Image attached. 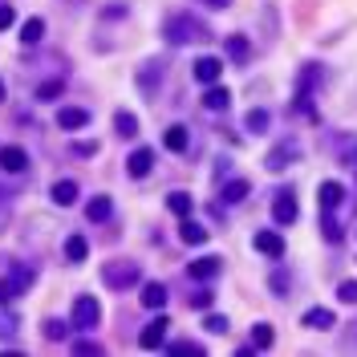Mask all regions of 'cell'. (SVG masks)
Instances as JSON below:
<instances>
[{"label": "cell", "mask_w": 357, "mask_h": 357, "mask_svg": "<svg viewBox=\"0 0 357 357\" xmlns=\"http://www.w3.org/2000/svg\"><path fill=\"white\" fill-rule=\"evenodd\" d=\"M167 41L171 45H199V41H211V29L199 21V16H191V12H175L171 21H167Z\"/></svg>", "instance_id": "obj_1"}, {"label": "cell", "mask_w": 357, "mask_h": 357, "mask_svg": "<svg viewBox=\"0 0 357 357\" xmlns=\"http://www.w3.org/2000/svg\"><path fill=\"white\" fill-rule=\"evenodd\" d=\"M102 280L110 284V288H130V284H138V264H106L102 268Z\"/></svg>", "instance_id": "obj_2"}, {"label": "cell", "mask_w": 357, "mask_h": 357, "mask_svg": "<svg viewBox=\"0 0 357 357\" xmlns=\"http://www.w3.org/2000/svg\"><path fill=\"white\" fill-rule=\"evenodd\" d=\"M297 216H301L297 195H292V191H280V195L272 199V220L280 223V227H288V223H297Z\"/></svg>", "instance_id": "obj_3"}, {"label": "cell", "mask_w": 357, "mask_h": 357, "mask_svg": "<svg viewBox=\"0 0 357 357\" xmlns=\"http://www.w3.org/2000/svg\"><path fill=\"white\" fill-rule=\"evenodd\" d=\"M97 321H102L97 301H93V297H78V301H73V325H78V329H93Z\"/></svg>", "instance_id": "obj_4"}, {"label": "cell", "mask_w": 357, "mask_h": 357, "mask_svg": "<svg viewBox=\"0 0 357 357\" xmlns=\"http://www.w3.org/2000/svg\"><path fill=\"white\" fill-rule=\"evenodd\" d=\"M167 329H171V321H167V316H154V321L142 329L138 345H142V349H163V337H167Z\"/></svg>", "instance_id": "obj_5"}, {"label": "cell", "mask_w": 357, "mask_h": 357, "mask_svg": "<svg viewBox=\"0 0 357 357\" xmlns=\"http://www.w3.org/2000/svg\"><path fill=\"white\" fill-rule=\"evenodd\" d=\"M252 248H256L260 256H272V260H280V256H284V235H280V231H256Z\"/></svg>", "instance_id": "obj_6"}, {"label": "cell", "mask_w": 357, "mask_h": 357, "mask_svg": "<svg viewBox=\"0 0 357 357\" xmlns=\"http://www.w3.org/2000/svg\"><path fill=\"white\" fill-rule=\"evenodd\" d=\"M223 49H227V57H231L235 65H248V61H252V41H248L244 33H231V37H223Z\"/></svg>", "instance_id": "obj_7"}, {"label": "cell", "mask_w": 357, "mask_h": 357, "mask_svg": "<svg viewBox=\"0 0 357 357\" xmlns=\"http://www.w3.org/2000/svg\"><path fill=\"white\" fill-rule=\"evenodd\" d=\"M126 171H130L134 178H146L154 171V150H150V146H138L130 159H126Z\"/></svg>", "instance_id": "obj_8"}, {"label": "cell", "mask_w": 357, "mask_h": 357, "mask_svg": "<svg viewBox=\"0 0 357 357\" xmlns=\"http://www.w3.org/2000/svg\"><path fill=\"white\" fill-rule=\"evenodd\" d=\"M191 69H195V78H199L203 86H211V82H220V73H223V61H220V57H199V61H195Z\"/></svg>", "instance_id": "obj_9"}, {"label": "cell", "mask_w": 357, "mask_h": 357, "mask_svg": "<svg viewBox=\"0 0 357 357\" xmlns=\"http://www.w3.org/2000/svg\"><path fill=\"white\" fill-rule=\"evenodd\" d=\"M89 122V110H82V106H65V110H57V126L61 130H82Z\"/></svg>", "instance_id": "obj_10"}, {"label": "cell", "mask_w": 357, "mask_h": 357, "mask_svg": "<svg viewBox=\"0 0 357 357\" xmlns=\"http://www.w3.org/2000/svg\"><path fill=\"white\" fill-rule=\"evenodd\" d=\"M220 268H223L220 256H199V260H191L187 272H191L195 280H216V276H220Z\"/></svg>", "instance_id": "obj_11"}, {"label": "cell", "mask_w": 357, "mask_h": 357, "mask_svg": "<svg viewBox=\"0 0 357 357\" xmlns=\"http://www.w3.org/2000/svg\"><path fill=\"white\" fill-rule=\"evenodd\" d=\"M159 82H163V61H146L142 73H138V89H142V93H154Z\"/></svg>", "instance_id": "obj_12"}, {"label": "cell", "mask_w": 357, "mask_h": 357, "mask_svg": "<svg viewBox=\"0 0 357 357\" xmlns=\"http://www.w3.org/2000/svg\"><path fill=\"white\" fill-rule=\"evenodd\" d=\"M178 240L183 244H191V248H199V244H207V227L203 223H195L191 216L183 220V227H178Z\"/></svg>", "instance_id": "obj_13"}, {"label": "cell", "mask_w": 357, "mask_h": 357, "mask_svg": "<svg viewBox=\"0 0 357 357\" xmlns=\"http://www.w3.org/2000/svg\"><path fill=\"white\" fill-rule=\"evenodd\" d=\"M301 321H305V329H333V325H337L333 309H321V305H312V309L305 312Z\"/></svg>", "instance_id": "obj_14"}, {"label": "cell", "mask_w": 357, "mask_h": 357, "mask_svg": "<svg viewBox=\"0 0 357 357\" xmlns=\"http://www.w3.org/2000/svg\"><path fill=\"white\" fill-rule=\"evenodd\" d=\"M0 167H4V171H25V167H29V154H25L21 146H4V150H0Z\"/></svg>", "instance_id": "obj_15"}, {"label": "cell", "mask_w": 357, "mask_h": 357, "mask_svg": "<svg viewBox=\"0 0 357 357\" xmlns=\"http://www.w3.org/2000/svg\"><path fill=\"white\" fill-rule=\"evenodd\" d=\"M316 195H321V207H325V211H333V207L345 199V187L329 178V183H321V191H316Z\"/></svg>", "instance_id": "obj_16"}, {"label": "cell", "mask_w": 357, "mask_h": 357, "mask_svg": "<svg viewBox=\"0 0 357 357\" xmlns=\"http://www.w3.org/2000/svg\"><path fill=\"white\" fill-rule=\"evenodd\" d=\"M163 146H167L171 154H183V150L191 146V134H187V126H171V130H167V138H163Z\"/></svg>", "instance_id": "obj_17"}, {"label": "cell", "mask_w": 357, "mask_h": 357, "mask_svg": "<svg viewBox=\"0 0 357 357\" xmlns=\"http://www.w3.org/2000/svg\"><path fill=\"white\" fill-rule=\"evenodd\" d=\"M49 195H53V203L69 207V203L78 199V183H73V178H61V183H53V191H49Z\"/></svg>", "instance_id": "obj_18"}, {"label": "cell", "mask_w": 357, "mask_h": 357, "mask_svg": "<svg viewBox=\"0 0 357 357\" xmlns=\"http://www.w3.org/2000/svg\"><path fill=\"white\" fill-rule=\"evenodd\" d=\"M227 102H231V93H227L220 82H211L207 93H203V106H207V110H227Z\"/></svg>", "instance_id": "obj_19"}, {"label": "cell", "mask_w": 357, "mask_h": 357, "mask_svg": "<svg viewBox=\"0 0 357 357\" xmlns=\"http://www.w3.org/2000/svg\"><path fill=\"white\" fill-rule=\"evenodd\" d=\"M248 195H252V183H248V178H231V183L223 187V199H227V203H244Z\"/></svg>", "instance_id": "obj_20"}, {"label": "cell", "mask_w": 357, "mask_h": 357, "mask_svg": "<svg viewBox=\"0 0 357 357\" xmlns=\"http://www.w3.org/2000/svg\"><path fill=\"white\" fill-rule=\"evenodd\" d=\"M142 305L159 312L163 305H167V288H163V284H142Z\"/></svg>", "instance_id": "obj_21"}, {"label": "cell", "mask_w": 357, "mask_h": 357, "mask_svg": "<svg viewBox=\"0 0 357 357\" xmlns=\"http://www.w3.org/2000/svg\"><path fill=\"white\" fill-rule=\"evenodd\" d=\"M114 130H118V138H134L138 134V118H134L130 110H118L114 114Z\"/></svg>", "instance_id": "obj_22"}, {"label": "cell", "mask_w": 357, "mask_h": 357, "mask_svg": "<svg viewBox=\"0 0 357 357\" xmlns=\"http://www.w3.org/2000/svg\"><path fill=\"white\" fill-rule=\"evenodd\" d=\"M110 211H114V203H110L106 195H97V199H89V203H86V216H89V220H93V223L110 220Z\"/></svg>", "instance_id": "obj_23"}, {"label": "cell", "mask_w": 357, "mask_h": 357, "mask_svg": "<svg viewBox=\"0 0 357 357\" xmlns=\"http://www.w3.org/2000/svg\"><path fill=\"white\" fill-rule=\"evenodd\" d=\"M167 207H171V211H175L178 220H187V216H191V207H195V203H191V195H187V191H171V195H167Z\"/></svg>", "instance_id": "obj_24"}, {"label": "cell", "mask_w": 357, "mask_h": 357, "mask_svg": "<svg viewBox=\"0 0 357 357\" xmlns=\"http://www.w3.org/2000/svg\"><path fill=\"white\" fill-rule=\"evenodd\" d=\"M276 341V329L268 325V321H260V325H252V349H268Z\"/></svg>", "instance_id": "obj_25"}, {"label": "cell", "mask_w": 357, "mask_h": 357, "mask_svg": "<svg viewBox=\"0 0 357 357\" xmlns=\"http://www.w3.org/2000/svg\"><path fill=\"white\" fill-rule=\"evenodd\" d=\"M65 256H69L73 264H82V260L89 256V244H86V235H69V240H65Z\"/></svg>", "instance_id": "obj_26"}, {"label": "cell", "mask_w": 357, "mask_h": 357, "mask_svg": "<svg viewBox=\"0 0 357 357\" xmlns=\"http://www.w3.org/2000/svg\"><path fill=\"white\" fill-rule=\"evenodd\" d=\"M297 154H301V150H297L292 142H288L284 150H272V154H268V171H280V167H284V163H292Z\"/></svg>", "instance_id": "obj_27"}, {"label": "cell", "mask_w": 357, "mask_h": 357, "mask_svg": "<svg viewBox=\"0 0 357 357\" xmlns=\"http://www.w3.org/2000/svg\"><path fill=\"white\" fill-rule=\"evenodd\" d=\"M45 37V21H37V16H33V21H25V29H21V41L25 45H37Z\"/></svg>", "instance_id": "obj_28"}, {"label": "cell", "mask_w": 357, "mask_h": 357, "mask_svg": "<svg viewBox=\"0 0 357 357\" xmlns=\"http://www.w3.org/2000/svg\"><path fill=\"white\" fill-rule=\"evenodd\" d=\"M244 130L264 134V130H268V110H248V118H244Z\"/></svg>", "instance_id": "obj_29"}, {"label": "cell", "mask_w": 357, "mask_h": 357, "mask_svg": "<svg viewBox=\"0 0 357 357\" xmlns=\"http://www.w3.org/2000/svg\"><path fill=\"white\" fill-rule=\"evenodd\" d=\"M337 297H341V305H357V280H341Z\"/></svg>", "instance_id": "obj_30"}, {"label": "cell", "mask_w": 357, "mask_h": 357, "mask_svg": "<svg viewBox=\"0 0 357 357\" xmlns=\"http://www.w3.org/2000/svg\"><path fill=\"white\" fill-rule=\"evenodd\" d=\"M203 329H211V333H227V316H223V312H211V316L203 321Z\"/></svg>", "instance_id": "obj_31"}, {"label": "cell", "mask_w": 357, "mask_h": 357, "mask_svg": "<svg viewBox=\"0 0 357 357\" xmlns=\"http://www.w3.org/2000/svg\"><path fill=\"white\" fill-rule=\"evenodd\" d=\"M45 337H49V341H61V337H65V325H61V321H49V325H45Z\"/></svg>", "instance_id": "obj_32"}, {"label": "cell", "mask_w": 357, "mask_h": 357, "mask_svg": "<svg viewBox=\"0 0 357 357\" xmlns=\"http://www.w3.org/2000/svg\"><path fill=\"white\" fill-rule=\"evenodd\" d=\"M171 354H203V345L199 341H178V345H171Z\"/></svg>", "instance_id": "obj_33"}, {"label": "cell", "mask_w": 357, "mask_h": 357, "mask_svg": "<svg viewBox=\"0 0 357 357\" xmlns=\"http://www.w3.org/2000/svg\"><path fill=\"white\" fill-rule=\"evenodd\" d=\"M57 93H61V82H45V86L37 89V97H41V102H49V97H57Z\"/></svg>", "instance_id": "obj_34"}, {"label": "cell", "mask_w": 357, "mask_h": 357, "mask_svg": "<svg viewBox=\"0 0 357 357\" xmlns=\"http://www.w3.org/2000/svg\"><path fill=\"white\" fill-rule=\"evenodd\" d=\"M12 21H16V12H12V8H8V4H0V33H4V29H8V25H12Z\"/></svg>", "instance_id": "obj_35"}, {"label": "cell", "mask_w": 357, "mask_h": 357, "mask_svg": "<svg viewBox=\"0 0 357 357\" xmlns=\"http://www.w3.org/2000/svg\"><path fill=\"white\" fill-rule=\"evenodd\" d=\"M191 305H195V309H207V305H211V292H207V288H203V292H195V297H191Z\"/></svg>", "instance_id": "obj_36"}, {"label": "cell", "mask_w": 357, "mask_h": 357, "mask_svg": "<svg viewBox=\"0 0 357 357\" xmlns=\"http://www.w3.org/2000/svg\"><path fill=\"white\" fill-rule=\"evenodd\" d=\"M73 349H78V354H102V345H93V341H78Z\"/></svg>", "instance_id": "obj_37"}, {"label": "cell", "mask_w": 357, "mask_h": 357, "mask_svg": "<svg viewBox=\"0 0 357 357\" xmlns=\"http://www.w3.org/2000/svg\"><path fill=\"white\" fill-rule=\"evenodd\" d=\"M203 4H211V8H227L231 0H203Z\"/></svg>", "instance_id": "obj_38"}, {"label": "cell", "mask_w": 357, "mask_h": 357, "mask_svg": "<svg viewBox=\"0 0 357 357\" xmlns=\"http://www.w3.org/2000/svg\"><path fill=\"white\" fill-rule=\"evenodd\" d=\"M0 102H4V82H0Z\"/></svg>", "instance_id": "obj_39"}]
</instances>
